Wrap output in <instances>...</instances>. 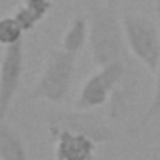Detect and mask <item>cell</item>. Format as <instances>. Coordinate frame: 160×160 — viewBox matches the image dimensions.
<instances>
[{
  "label": "cell",
  "instance_id": "obj_1",
  "mask_svg": "<svg viewBox=\"0 0 160 160\" xmlns=\"http://www.w3.org/2000/svg\"><path fill=\"white\" fill-rule=\"evenodd\" d=\"M89 49L96 66L126 58L122 17H119L115 0H106V4L92 2L89 6Z\"/></svg>",
  "mask_w": 160,
  "mask_h": 160
},
{
  "label": "cell",
  "instance_id": "obj_2",
  "mask_svg": "<svg viewBox=\"0 0 160 160\" xmlns=\"http://www.w3.org/2000/svg\"><path fill=\"white\" fill-rule=\"evenodd\" d=\"M75 75V55L60 49L49 53L43 68L36 79L28 100H43L51 104H60L70 94Z\"/></svg>",
  "mask_w": 160,
  "mask_h": 160
},
{
  "label": "cell",
  "instance_id": "obj_3",
  "mask_svg": "<svg viewBox=\"0 0 160 160\" xmlns=\"http://www.w3.org/2000/svg\"><path fill=\"white\" fill-rule=\"evenodd\" d=\"M122 28L126 38V47L132 57L141 62L149 72H156L160 60V25L158 19L152 21L143 13L124 12Z\"/></svg>",
  "mask_w": 160,
  "mask_h": 160
},
{
  "label": "cell",
  "instance_id": "obj_4",
  "mask_svg": "<svg viewBox=\"0 0 160 160\" xmlns=\"http://www.w3.org/2000/svg\"><path fill=\"white\" fill-rule=\"evenodd\" d=\"M130 68V62L124 60H115L106 66H98V72H94L91 77L85 79L81 85L77 98H75V109H96L106 106L115 89L121 85L126 72Z\"/></svg>",
  "mask_w": 160,
  "mask_h": 160
},
{
  "label": "cell",
  "instance_id": "obj_5",
  "mask_svg": "<svg viewBox=\"0 0 160 160\" xmlns=\"http://www.w3.org/2000/svg\"><path fill=\"white\" fill-rule=\"evenodd\" d=\"M25 70V47L23 42L6 45L0 62V121H6L15 94L21 87Z\"/></svg>",
  "mask_w": 160,
  "mask_h": 160
},
{
  "label": "cell",
  "instance_id": "obj_6",
  "mask_svg": "<svg viewBox=\"0 0 160 160\" xmlns=\"http://www.w3.org/2000/svg\"><path fill=\"white\" fill-rule=\"evenodd\" d=\"M49 130H72L77 134L89 136L96 143H106L113 138L109 124L104 121L102 115L94 113L92 109H75L66 113H57L49 119Z\"/></svg>",
  "mask_w": 160,
  "mask_h": 160
},
{
  "label": "cell",
  "instance_id": "obj_7",
  "mask_svg": "<svg viewBox=\"0 0 160 160\" xmlns=\"http://www.w3.org/2000/svg\"><path fill=\"white\" fill-rule=\"evenodd\" d=\"M55 160H94L96 141L72 130H49Z\"/></svg>",
  "mask_w": 160,
  "mask_h": 160
},
{
  "label": "cell",
  "instance_id": "obj_8",
  "mask_svg": "<svg viewBox=\"0 0 160 160\" xmlns=\"http://www.w3.org/2000/svg\"><path fill=\"white\" fill-rule=\"evenodd\" d=\"M136 92H138V72H134L132 68H128L124 79L121 81V85L115 89L113 96H111V111H109V117L111 119H122L130 106H132V100L136 98Z\"/></svg>",
  "mask_w": 160,
  "mask_h": 160
},
{
  "label": "cell",
  "instance_id": "obj_9",
  "mask_svg": "<svg viewBox=\"0 0 160 160\" xmlns=\"http://www.w3.org/2000/svg\"><path fill=\"white\" fill-rule=\"evenodd\" d=\"M89 34H91L89 17L87 15H77L66 27V30L62 34V40H60V47L77 57L85 49V45L89 43Z\"/></svg>",
  "mask_w": 160,
  "mask_h": 160
},
{
  "label": "cell",
  "instance_id": "obj_10",
  "mask_svg": "<svg viewBox=\"0 0 160 160\" xmlns=\"http://www.w3.org/2000/svg\"><path fill=\"white\" fill-rule=\"evenodd\" d=\"M51 8H53V0H23L15 8L13 17L21 23L25 32H30L49 15Z\"/></svg>",
  "mask_w": 160,
  "mask_h": 160
},
{
  "label": "cell",
  "instance_id": "obj_11",
  "mask_svg": "<svg viewBox=\"0 0 160 160\" xmlns=\"http://www.w3.org/2000/svg\"><path fill=\"white\" fill-rule=\"evenodd\" d=\"M0 160H30L23 138L8 124V121L0 124Z\"/></svg>",
  "mask_w": 160,
  "mask_h": 160
},
{
  "label": "cell",
  "instance_id": "obj_12",
  "mask_svg": "<svg viewBox=\"0 0 160 160\" xmlns=\"http://www.w3.org/2000/svg\"><path fill=\"white\" fill-rule=\"evenodd\" d=\"M154 6H156V19H158V25H160V0H154ZM158 113H160V60H158V66H156V72H154V92H152V100H151L145 115L138 122V126H134V132L143 130Z\"/></svg>",
  "mask_w": 160,
  "mask_h": 160
},
{
  "label": "cell",
  "instance_id": "obj_13",
  "mask_svg": "<svg viewBox=\"0 0 160 160\" xmlns=\"http://www.w3.org/2000/svg\"><path fill=\"white\" fill-rule=\"evenodd\" d=\"M23 34H25V28L13 17V13L2 17V21H0V43L4 47L23 42Z\"/></svg>",
  "mask_w": 160,
  "mask_h": 160
}]
</instances>
